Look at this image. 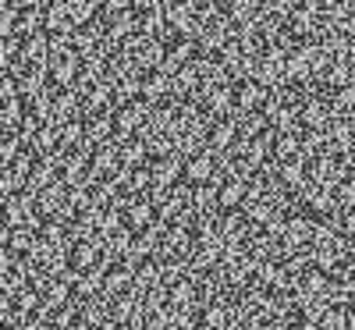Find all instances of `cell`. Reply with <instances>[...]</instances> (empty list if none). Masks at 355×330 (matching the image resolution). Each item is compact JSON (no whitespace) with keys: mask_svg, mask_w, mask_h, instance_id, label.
I'll use <instances>...</instances> for the list:
<instances>
[{"mask_svg":"<svg viewBox=\"0 0 355 330\" xmlns=\"http://www.w3.org/2000/svg\"><path fill=\"white\" fill-rule=\"evenodd\" d=\"M167 302H171V309H199L202 313V302H199V291H196V281L192 277L174 281L171 291H167Z\"/></svg>","mask_w":355,"mask_h":330,"instance_id":"cell-1","label":"cell"},{"mask_svg":"<svg viewBox=\"0 0 355 330\" xmlns=\"http://www.w3.org/2000/svg\"><path fill=\"white\" fill-rule=\"evenodd\" d=\"M199 330H231L227 327V306H202Z\"/></svg>","mask_w":355,"mask_h":330,"instance_id":"cell-2","label":"cell"}]
</instances>
